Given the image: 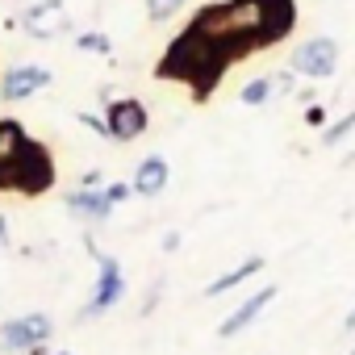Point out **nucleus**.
Here are the masks:
<instances>
[{"label": "nucleus", "mask_w": 355, "mask_h": 355, "mask_svg": "<svg viewBox=\"0 0 355 355\" xmlns=\"http://www.w3.org/2000/svg\"><path fill=\"white\" fill-rule=\"evenodd\" d=\"M193 26L209 34L230 63H243L293 34L297 0H214L193 13Z\"/></svg>", "instance_id": "nucleus-1"}, {"label": "nucleus", "mask_w": 355, "mask_h": 355, "mask_svg": "<svg viewBox=\"0 0 355 355\" xmlns=\"http://www.w3.org/2000/svg\"><path fill=\"white\" fill-rule=\"evenodd\" d=\"M230 67H234V63L222 55V46L189 21L180 34L163 46V55H159V63H155V76L167 80V84H184V88L193 92V101L205 105Z\"/></svg>", "instance_id": "nucleus-2"}, {"label": "nucleus", "mask_w": 355, "mask_h": 355, "mask_svg": "<svg viewBox=\"0 0 355 355\" xmlns=\"http://www.w3.org/2000/svg\"><path fill=\"white\" fill-rule=\"evenodd\" d=\"M51 184H55L51 150L38 138H30L21 121L0 117V193L42 197Z\"/></svg>", "instance_id": "nucleus-3"}, {"label": "nucleus", "mask_w": 355, "mask_h": 355, "mask_svg": "<svg viewBox=\"0 0 355 355\" xmlns=\"http://www.w3.org/2000/svg\"><path fill=\"white\" fill-rule=\"evenodd\" d=\"M51 334H55V322L46 313L9 318L5 326H0V351L5 355H46Z\"/></svg>", "instance_id": "nucleus-4"}, {"label": "nucleus", "mask_w": 355, "mask_h": 355, "mask_svg": "<svg viewBox=\"0 0 355 355\" xmlns=\"http://www.w3.org/2000/svg\"><path fill=\"white\" fill-rule=\"evenodd\" d=\"M88 251H92V259H96V284H92V297H88V305H84L80 313H84V318H101V313H109V309L121 301L125 276H121V263H117L113 255L96 251L92 243H88Z\"/></svg>", "instance_id": "nucleus-5"}, {"label": "nucleus", "mask_w": 355, "mask_h": 355, "mask_svg": "<svg viewBox=\"0 0 355 355\" xmlns=\"http://www.w3.org/2000/svg\"><path fill=\"white\" fill-rule=\"evenodd\" d=\"M288 71L301 80H330L338 71V42L334 38H309L293 51Z\"/></svg>", "instance_id": "nucleus-6"}, {"label": "nucleus", "mask_w": 355, "mask_h": 355, "mask_svg": "<svg viewBox=\"0 0 355 355\" xmlns=\"http://www.w3.org/2000/svg\"><path fill=\"white\" fill-rule=\"evenodd\" d=\"M146 125H150V113H146L142 101L117 96V101L105 105V130H109L113 142H138L146 134Z\"/></svg>", "instance_id": "nucleus-7"}, {"label": "nucleus", "mask_w": 355, "mask_h": 355, "mask_svg": "<svg viewBox=\"0 0 355 355\" xmlns=\"http://www.w3.org/2000/svg\"><path fill=\"white\" fill-rule=\"evenodd\" d=\"M55 71L42 67V63H21V67H9L5 80H0V101L5 105H17V101H30L38 96L42 88H51Z\"/></svg>", "instance_id": "nucleus-8"}, {"label": "nucleus", "mask_w": 355, "mask_h": 355, "mask_svg": "<svg viewBox=\"0 0 355 355\" xmlns=\"http://www.w3.org/2000/svg\"><path fill=\"white\" fill-rule=\"evenodd\" d=\"M272 301H276V284L255 288V293H251V297H247V301H243V305H239V309L222 322V326H218V334H222V338H239L247 326H255V322L263 318V309H268Z\"/></svg>", "instance_id": "nucleus-9"}, {"label": "nucleus", "mask_w": 355, "mask_h": 355, "mask_svg": "<svg viewBox=\"0 0 355 355\" xmlns=\"http://www.w3.org/2000/svg\"><path fill=\"white\" fill-rule=\"evenodd\" d=\"M21 26L30 30V38H55V30H67L63 17V0H38L21 13Z\"/></svg>", "instance_id": "nucleus-10"}, {"label": "nucleus", "mask_w": 355, "mask_h": 355, "mask_svg": "<svg viewBox=\"0 0 355 355\" xmlns=\"http://www.w3.org/2000/svg\"><path fill=\"white\" fill-rule=\"evenodd\" d=\"M117 205L105 197V189H76V193H67V214L71 218H80V222H109V214H113Z\"/></svg>", "instance_id": "nucleus-11"}, {"label": "nucleus", "mask_w": 355, "mask_h": 355, "mask_svg": "<svg viewBox=\"0 0 355 355\" xmlns=\"http://www.w3.org/2000/svg\"><path fill=\"white\" fill-rule=\"evenodd\" d=\"M167 175H171V167H167V159L163 155H146L142 163H138V171H134V193L138 197H159L163 189H167Z\"/></svg>", "instance_id": "nucleus-12"}, {"label": "nucleus", "mask_w": 355, "mask_h": 355, "mask_svg": "<svg viewBox=\"0 0 355 355\" xmlns=\"http://www.w3.org/2000/svg\"><path fill=\"white\" fill-rule=\"evenodd\" d=\"M263 272V255H251V259H243V263H234L230 272H222L218 280H209L205 284V301H214V297H222V293H230V288H239V284H247L251 276H259Z\"/></svg>", "instance_id": "nucleus-13"}, {"label": "nucleus", "mask_w": 355, "mask_h": 355, "mask_svg": "<svg viewBox=\"0 0 355 355\" xmlns=\"http://www.w3.org/2000/svg\"><path fill=\"white\" fill-rule=\"evenodd\" d=\"M276 92V84H272V76H259V80H251L247 88H243V105H268V96Z\"/></svg>", "instance_id": "nucleus-14"}, {"label": "nucleus", "mask_w": 355, "mask_h": 355, "mask_svg": "<svg viewBox=\"0 0 355 355\" xmlns=\"http://www.w3.org/2000/svg\"><path fill=\"white\" fill-rule=\"evenodd\" d=\"M351 130H355V109H351V113H343L338 121H330V125L322 130V146H338Z\"/></svg>", "instance_id": "nucleus-15"}, {"label": "nucleus", "mask_w": 355, "mask_h": 355, "mask_svg": "<svg viewBox=\"0 0 355 355\" xmlns=\"http://www.w3.org/2000/svg\"><path fill=\"white\" fill-rule=\"evenodd\" d=\"M184 5H189V0H146V17L150 21H171Z\"/></svg>", "instance_id": "nucleus-16"}, {"label": "nucleus", "mask_w": 355, "mask_h": 355, "mask_svg": "<svg viewBox=\"0 0 355 355\" xmlns=\"http://www.w3.org/2000/svg\"><path fill=\"white\" fill-rule=\"evenodd\" d=\"M105 197H109L113 205H125V201L134 197V184H125V180H117V184H105Z\"/></svg>", "instance_id": "nucleus-17"}, {"label": "nucleus", "mask_w": 355, "mask_h": 355, "mask_svg": "<svg viewBox=\"0 0 355 355\" xmlns=\"http://www.w3.org/2000/svg\"><path fill=\"white\" fill-rule=\"evenodd\" d=\"M76 46H80V51H101V55L109 51V42H105L101 34H80V38H76Z\"/></svg>", "instance_id": "nucleus-18"}, {"label": "nucleus", "mask_w": 355, "mask_h": 355, "mask_svg": "<svg viewBox=\"0 0 355 355\" xmlns=\"http://www.w3.org/2000/svg\"><path fill=\"white\" fill-rule=\"evenodd\" d=\"M305 125H322L326 130V105H309L305 109Z\"/></svg>", "instance_id": "nucleus-19"}, {"label": "nucleus", "mask_w": 355, "mask_h": 355, "mask_svg": "<svg viewBox=\"0 0 355 355\" xmlns=\"http://www.w3.org/2000/svg\"><path fill=\"white\" fill-rule=\"evenodd\" d=\"M80 121H84L88 130H96L101 138H109V130H105V117H96V113H80Z\"/></svg>", "instance_id": "nucleus-20"}, {"label": "nucleus", "mask_w": 355, "mask_h": 355, "mask_svg": "<svg viewBox=\"0 0 355 355\" xmlns=\"http://www.w3.org/2000/svg\"><path fill=\"white\" fill-rule=\"evenodd\" d=\"M80 189H101V171H88L84 180H80Z\"/></svg>", "instance_id": "nucleus-21"}, {"label": "nucleus", "mask_w": 355, "mask_h": 355, "mask_svg": "<svg viewBox=\"0 0 355 355\" xmlns=\"http://www.w3.org/2000/svg\"><path fill=\"white\" fill-rule=\"evenodd\" d=\"M343 334H355V309H351V313L343 318Z\"/></svg>", "instance_id": "nucleus-22"}, {"label": "nucleus", "mask_w": 355, "mask_h": 355, "mask_svg": "<svg viewBox=\"0 0 355 355\" xmlns=\"http://www.w3.org/2000/svg\"><path fill=\"white\" fill-rule=\"evenodd\" d=\"M9 239V230H5V218H0V243H5Z\"/></svg>", "instance_id": "nucleus-23"}, {"label": "nucleus", "mask_w": 355, "mask_h": 355, "mask_svg": "<svg viewBox=\"0 0 355 355\" xmlns=\"http://www.w3.org/2000/svg\"><path fill=\"white\" fill-rule=\"evenodd\" d=\"M55 355H71V351H55Z\"/></svg>", "instance_id": "nucleus-24"}]
</instances>
